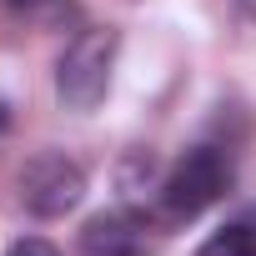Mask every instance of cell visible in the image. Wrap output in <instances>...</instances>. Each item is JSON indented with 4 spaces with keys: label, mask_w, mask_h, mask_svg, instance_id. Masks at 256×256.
Masks as SVG:
<instances>
[{
    "label": "cell",
    "mask_w": 256,
    "mask_h": 256,
    "mask_svg": "<svg viewBox=\"0 0 256 256\" xmlns=\"http://www.w3.org/2000/svg\"><path fill=\"white\" fill-rule=\"evenodd\" d=\"M226 191H231V161H226L221 146H191V151H181L176 166L161 181V201H166V216L171 221L201 216Z\"/></svg>",
    "instance_id": "obj_1"
},
{
    "label": "cell",
    "mask_w": 256,
    "mask_h": 256,
    "mask_svg": "<svg viewBox=\"0 0 256 256\" xmlns=\"http://www.w3.org/2000/svg\"><path fill=\"white\" fill-rule=\"evenodd\" d=\"M110 66H116V30H80L60 66H56V96L66 100V110H96L100 96L110 90Z\"/></svg>",
    "instance_id": "obj_2"
},
{
    "label": "cell",
    "mask_w": 256,
    "mask_h": 256,
    "mask_svg": "<svg viewBox=\"0 0 256 256\" xmlns=\"http://www.w3.org/2000/svg\"><path fill=\"white\" fill-rule=\"evenodd\" d=\"M16 186H20V206L26 211H36V216H66L86 196V171L70 156H60V151H40V156H30L20 166Z\"/></svg>",
    "instance_id": "obj_3"
},
{
    "label": "cell",
    "mask_w": 256,
    "mask_h": 256,
    "mask_svg": "<svg viewBox=\"0 0 256 256\" xmlns=\"http://www.w3.org/2000/svg\"><path fill=\"white\" fill-rule=\"evenodd\" d=\"M146 221L131 211H100L80 231V256H146Z\"/></svg>",
    "instance_id": "obj_4"
},
{
    "label": "cell",
    "mask_w": 256,
    "mask_h": 256,
    "mask_svg": "<svg viewBox=\"0 0 256 256\" xmlns=\"http://www.w3.org/2000/svg\"><path fill=\"white\" fill-rule=\"evenodd\" d=\"M196 256H256V211H246V216L226 221L216 236H206V241H201V251H196Z\"/></svg>",
    "instance_id": "obj_5"
},
{
    "label": "cell",
    "mask_w": 256,
    "mask_h": 256,
    "mask_svg": "<svg viewBox=\"0 0 256 256\" xmlns=\"http://www.w3.org/2000/svg\"><path fill=\"white\" fill-rule=\"evenodd\" d=\"M6 256H60V251H56L50 241H40V236H20V241L6 251Z\"/></svg>",
    "instance_id": "obj_6"
},
{
    "label": "cell",
    "mask_w": 256,
    "mask_h": 256,
    "mask_svg": "<svg viewBox=\"0 0 256 256\" xmlns=\"http://www.w3.org/2000/svg\"><path fill=\"white\" fill-rule=\"evenodd\" d=\"M241 6H246V10H251V16H256V0H241Z\"/></svg>",
    "instance_id": "obj_7"
},
{
    "label": "cell",
    "mask_w": 256,
    "mask_h": 256,
    "mask_svg": "<svg viewBox=\"0 0 256 256\" xmlns=\"http://www.w3.org/2000/svg\"><path fill=\"white\" fill-rule=\"evenodd\" d=\"M16 6H36V0H16Z\"/></svg>",
    "instance_id": "obj_8"
}]
</instances>
